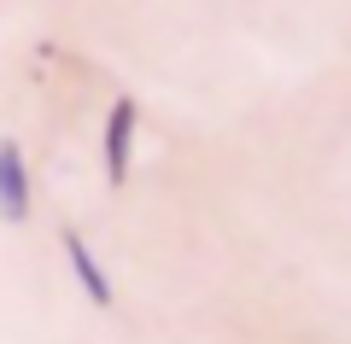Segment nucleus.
I'll return each mask as SVG.
<instances>
[{"instance_id":"obj_1","label":"nucleus","mask_w":351,"mask_h":344,"mask_svg":"<svg viewBox=\"0 0 351 344\" xmlns=\"http://www.w3.org/2000/svg\"><path fill=\"white\" fill-rule=\"evenodd\" d=\"M135 135H141V105L129 94L112 99L106 111V129H100V158H106V181L123 187L129 181V163H135Z\"/></svg>"},{"instance_id":"obj_3","label":"nucleus","mask_w":351,"mask_h":344,"mask_svg":"<svg viewBox=\"0 0 351 344\" xmlns=\"http://www.w3.org/2000/svg\"><path fill=\"white\" fill-rule=\"evenodd\" d=\"M59 246H64V263H71V274H76V286H82L88 304L94 309H117V286H112V274H106V263L88 251V239L76 234V228H64Z\"/></svg>"},{"instance_id":"obj_2","label":"nucleus","mask_w":351,"mask_h":344,"mask_svg":"<svg viewBox=\"0 0 351 344\" xmlns=\"http://www.w3.org/2000/svg\"><path fill=\"white\" fill-rule=\"evenodd\" d=\"M36 210V181H29V158L12 135H0V222L24 228Z\"/></svg>"}]
</instances>
